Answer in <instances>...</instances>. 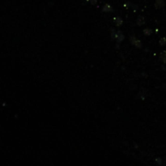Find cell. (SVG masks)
<instances>
[{
  "mask_svg": "<svg viewBox=\"0 0 166 166\" xmlns=\"http://www.w3.org/2000/svg\"><path fill=\"white\" fill-rule=\"evenodd\" d=\"M144 23H145V19H144V17H143V16H139L138 19L136 20V24L139 26L144 24Z\"/></svg>",
  "mask_w": 166,
  "mask_h": 166,
  "instance_id": "cell-6",
  "label": "cell"
},
{
  "mask_svg": "<svg viewBox=\"0 0 166 166\" xmlns=\"http://www.w3.org/2000/svg\"><path fill=\"white\" fill-rule=\"evenodd\" d=\"M124 38H125V37H124L123 33H122V31L118 30V32H116V34H115V37H114V39H115L116 41H117V42H118V43H120V42H122V41L124 40Z\"/></svg>",
  "mask_w": 166,
  "mask_h": 166,
  "instance_id": "cell-2",
  "label": "cell"
},
{
  "mask_svg": "<svg viewBox=\"0 0 166 166\" xmlns=\"http://www.w3.org/2000/svg\"><path fill=\"white\" fill-rule=\"evenodd\" d=\"M165 58H166V51L162 52L161 54V59L162 60L163 59H165Z\"/></svg>",
  "mask_w": 166,
  "mask_h": 166,
  "instance_id": "cell-9",
  "label": "cell"
},
{
  "mask_svg": "<svg viewBox=\"0 0 166 166\" xmlns=\"http://www.w3.org/2000/svg\"><path fill=\"white\" fill-rule=\"evenodd\" d=\"M130 43H131L133 45H135V47H137V48H141L142 47V42L139 39H137L135 36L130 37Z\"/></svg>",
  "mask_w": 166,
  "mask_h": 166,
  "instance_id": "cell-1",
  "label": "cell"
},
{
  "mask_svg": "<svg viewBox=\"0 0 166 166\" xmlns=\"http://www.w3.org/2000/svg\"><path fill=\"white\" fill-rule=\"evenodd\" d=\"M102 11L104 12H111L113 11V7L109 4H105L102 7Z\"/></svg>",
  "mask_w": 166,
  "mask_h": 166,
  "instance_id": "cell-5",
  "label": "cell"
},
{
  "mask_svg": "<svg viewBox=\"0 0 166 166\" xmlns=\"http://www.w3.org/2000/svg\"><path fill=\"white\" fill-rule=\"evenodd\" d=\"M151 33H152V31H151V29H150V28H145L144 30V34L145 36H150Z\"/></svg>",
  "mask_w": 166,
  "mask_h": 166,
  "instance_id": "cell-7",
  "label": "cell"
},
{
  "mask_svg": "<svg viewBox=\"0 0 166 166\" xmlns=\"http://www.w3.org/2000/svg\"><path fill=\"white\" fill-rule=\"evenodd\" d=\"M159 44L161 45V46H164L166 45V37H162V38L160 40Z\"/></svg>",
  "mask_w": 166,
  "mask_h": 166,
  "instance_id": "cell-8",
  "label": "cell"
},
{
  "mask_svg": "<svg viewBox=\"0 0 166 166\" xmlns=\"http://www.w3.org/2000/svg\"><path fill=\"white\" fill-rule=\"evenodd\" d=\"M155 7L157 8V9L164 7H165V1L164 0H156Z\"/></svg>",
  "mask_w": 166,
  "mask_h": 166,
  "instance_id": "cell-3",
  "label": "cell"
},
{
  "mask_svg": "<svg viewBox=\"0 0 166 166\" xmlns=\"http://www.w3.org/2000/svg\"><path fill=\"white\" fill-rule=\"evenodd\" d=\"M162 61H163V62L166 64V58H165V59H162Z\"/></svg>",
  "mask_w": 166,
  "mask_h": 166,
  "instance_id": "cell-11",
  "label": "cell"
},
{
  "mask_svg": "<svg viewBox=\"0 0 166 166\" xmlns=\"http://www.w3.org/2000/svg\"><path fill=\"white\" fill-rule=\"evenodd\" d=\"M114 22L117 26H118V27H120V26L122 25V24H123V20H122V19L121 18V17L119 16H117L114 18Z\"/></svg>",
  "mask_w": 166,
  "mask_h": 166,
  "instance_id": "cell-4",
  "label": "cell"
},
{
  "mask_svg": "<svg viewBox=\"0 0 166 166\" xmlns=\"http://www.w3.org/2000/svg\"><path fill=\"white\" fill-rule=\"evenodd\" d=\"M90 3L92 5H96L97 3V0H90Z\"/></svg>",
  "mask_w": 166,
  "mask_h": 166,
  "instance_id": "cell-10",
  "label": "cell"
}]
</instances>
